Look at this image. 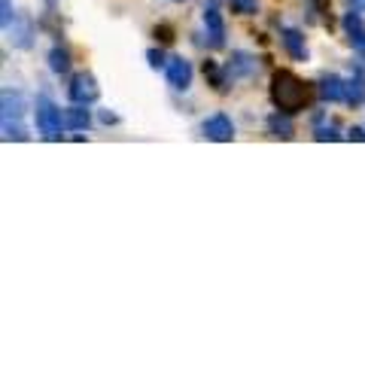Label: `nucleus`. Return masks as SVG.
Instances as JSON below:
<instances>
[{"instance_id":"1a4fd4ad","label":"nucleus","mask_w":365,"mask_h":365,"mask_svg":"<svg viewBox=\"0 0 365 365\" xmlns=\"http://www.w3.org/2000/svg\"><path fill=\"white\" fill-rule=\"evenodd\" d=\"M319 98L323 101H347V79L335 73L319 76Z\"/></svg>"},{"instance_id":"4468645a","label":"nucleus","mask_w":365,"mask_h":365,"mask_svg":"<svg viewBox=\"0 0 365 365\" xmlns=\"http://www.w3.org/2000/svg\"><path fill=\"white\" fill-rule=\"evenodd\" d=\"M34 43V25L28 16H19L13 21V46H19V49H31Z\"/></svg>"},{"instance_id":"b1692460","label":"nucleus","mask_w":365,"mask_h":365,"mask_svg":"<svg viewBox=\"0 0 365 365\" xmlns=\"http://www.w3.org/2000/svg\"><path fill=\"white\" fill-rule=\"evenodd\" d=\"M174 4H180V0H174Z\"/></svg>"},{"instance_id":"39448f33","label":"nucleus","mask_w":365,"mask_h":365,"mask_svg":"<svg viewBox=\"0 0 365 365\" xmlns=\"http://www.w3.org/2000/svg\"><path fill=\"white\" fill-rule=\"evenodd\" d=\"M165 73H168V86H170V88L186 91V88L192 86V64L182 58V55H174V58H168Z\"/></svg>"},{"instance_id":"7ed1b4c3","label":"nucleus","mask_w":365,"mask_h":365,"mask_svg":"<svg viewBox=\"0 0 365 365\" xmlns=\"http://www.w3.org/2000/svg\"><path fill=\"white\" fill-rule=\"evenodd\" d=\"M37 128L46 140H61L64 131V110H58L46 95L37 98Z\"/></svg>"},{"instance_id":"9b49d317","label":"nucleus","mask_w":365,"mask_h":365,"mask_svg":"<svg viewBox=\"0 0 365 365\" xmlns=\"http://www.w3.org/2000/svg\"><path fill=\"white\" fill-rule=\"evenodd\" d=\"M256 58L253 55H247V52H235L232 55V61L225 64V73L228 79H235V76H250V73H256Z\"/></svg>"},{"instance_id":"5701e85b","label":"nucleus","mask_w":365,"mask_h":365,"mask_svg":"<svg viewBox=\"0 0 365 365\" xmlns=\"http://www.w3.org/2000/svg\"><path fill=\"white\" fill-rule=\"evenodd\" d=\"M101 122L110 125V122H116V116H113V113H101Z\"/></svg>"},{"instance_id":"ddd939ff","label":"nucleus","mask_w":365,"mask_h":365,"mask_svg":"<svg viewBox=\"0 0 365 365\" xmlns=\"http://www.w3.org/2000/svg\"><path fill=\"white\" fill-rule=\"evenodd\" d=\"M88 122H91V116H88V110L83 104H73V107L64 110V128L67 131H86Z\"/></svg>"},{"instance_id":"f3484780","label":"nucleus","mask_w":365,"mask_h":365,"mask_svg":"<svg viewBox=\"0 0 365 365\" xmlns=\"http://www.w3.org/2000/svg\"><path fill=\"white\" fill-rule=\"evenodd\" d=\"M232 4L235 13H241V16H253L256 13V6H259V0H228Z\"/></svg>"},{"instance_id":"f257e3e1","label":"nucleus","mask_w":365,"mask_h":365,"mask_svg":"<svg viewBox=\"0 0 365 365\" xmlns=\"http://www.w3.org/2000/svg\"><path fill=\"white\" fill-rule=\"evenodd\" d=\"M307 98H311V91H307L304 79H299L292 71H274V76H271V101H274V107L289 113V116H295L299 110H304Z\"/></svg>"},{"instance_id":"6e6552de","label":"nucleus","mask_w":365,"mask_h":365,"mask_svg":"<svg viewBox=\"0 0 365 365\" xmlns=\"http://www.w3.org/2000/svg\"><path fill=\"white\" fill-rule=\"evenodd\" d=\"M204 28H207V37H210V49H222L225 46V21H222V13L216 6L204 9Z\"/></svg>"},{"instance_id":"412c9836","label":"nucleus","mask_w":365,"mask_h":365,"mask_svg":"<svg viewBox=\"0 0 365 365\" xmlns=\"http://www.w3.org/2000/svg\"><path fill=\"white\" fill-rule=\"evenodd\" d=\"M155 37H162L165 43H170V40H174V37H170V28H165V25H162V28H155Z\"/></svg>"},{"instance_id":"6ab92c4d","label":"nucleus","mask_w":365,"mask_h":365,"mask_svg":"<svg viewBox=\"0 0 365 365\" xmlns=\"http://www.w3.org/2000/svg\"><path fill=\"white\" fill-rule=\"evenodd\" d=\"M314 137H317V140H338V128H335V125H329V128H317L314 131Z\"/></svg>"},{"instance_id":"dca6fc26","label":"nucleus","mask_w":365,"mask_h":365,"mask_svg":"<svg viewBox=\"0 0 365 365\" xmlns=\"http://www.w3.org/2000/svg\"><path fill=\"white\" fill-rule=\"evenodd\" d=\"M365 101V76L356 73L347 79V104H362Z\"/></svg>"},{"instance_id":"2eb2a0df","label":"nucleus","mask_w":365,"mask_h":365,"mask_svg":"<svg viewBox=\"0 0 365 365\" xmlns=\"http://www.w3.org/2000/svg\"><path fill=\"white\" fill-rule=\"evenodd\" d=\"M49 71L58 73V76L71 71V52H67L64 46H52V52H49Z\"/></svg>"},{"instance_id":"a211bd4d","label":"nucleus","mask_w":365,"mask_h":365,"mask_svg":"<svg viewBox=\"0 0 365 365\" xmlns=\"http://www.w3.org/2000/svg\"><path fill=\"white\" fill-rule=\"evenodd\" d=\"M13 25V0H0V28L9 31Z\"/></svg>"},{"instance_id":"0eeeda50","label":"nucleus","mask_w":365,"mask_h":365,"mask_svg":"<svg viewBox=\"0 0 365 365\" xmlns=\"http://www.w3.org/2000/svg\"><path fill=\"white\" fill-rule=\"evenodd\" d=\"M341 25H344V34H347L350 46L365 58V21L359 16V9H350V13H344V21H341Z\"/></svg>"},{"instance_id":"4be33fe9","label":"nucleus","mask_w":365,"mask_h":365,"mask_svg":"<svg viewBox=\"0 0 365 365\" xmlns=\"http://www.w3.org/2000/svg\"><path fill=\"white\" fill-rule=\"evenodd\" d=\"M347 137H350V140H365V131L362 128H350Z\"/></svg>"},{"instance_id":"423d86ee","label":"nucleus","mask_w":365,"mask_h":365,"mask_svg":"<svg viewBox=\"0 0 365 365\" xmlns=\"http://www.w3.org/2000/svg\"><path fill=\"white\" fill-rule=\"evenodd\" d=\"M204 137L207 140H216V143H232L235 140V125L225 113H216V116L204 119Z\"/></svg>"},{"instance_id":"f8f14e48","label":"nucleus","mask_w":365,"mask_h":365,"mask_svg":"<svg viewBox=\"0 0 365 365\" xmlns=\"http://www.w3.org/2000/svg\"><path fill=\"white\" fill-rule=\"evenodd\" d=\"M268 131H271V137H280V140H292L295 125L289 119V113H283V110L271 113V116H268Z\"/></svg>"},{"instance_id":"9d476101","label":"nucleus","mask_w":365,"mask_h":365,"mask_svg":"<svg viewBox=\"0 0 365 365\" xmlns=\"http://www.w3.org/2000/svg\"><path fill=\"white\" fill-rule=\"evenodd\" d=\"M280 40H283V49L289 52V58H295V61H304L307 58V46H304V34L302 31L287 28V31L280 34Z\"/></svg>"},{"instance_id":"f03ea898","label":"nucleus","mask_w":365,"mask_h":365,"mask_svg":"<svg viewBox=\"0 0 365 365\" xmlns=\"http://www.w3.org/2000/svg\"><path fill=\"white\" fill-rule=\"evenodd\" d=\"M0 119H4V140H28V131L25 125H21V113H25V98L19 95V91H4L0 95Z\"/></svg>"},{"instance_id":"aec40b11","label":"nucleus","mask_w":365,"mask_h":365,"mask_svg":"<svg viewBox=\"0 0 365 365\" xmlns=\"http://www.w3.org/2000/svg\"><path fill=\"white\" fill-rule=\"evenodd\" d=\"M146 58H150V64L155 67V71H158V67H165L168 61H165V55L162 52H155V49H150V55H146Z\"/></svg>"},{"instance_id":"20e7f679","label":"nucleus","mask_w":365,"mask_h":365,"mask_svg":"<svg viewBox=\"0 0 365 365\" xmlns=\"http://www.w3.org/2000/svg\"><path fill=\"white\" fill-rule=\"evenodd\" d=\"M67 95H71V101L73 104H83V107H88V104H95V101L101 98V88H98V79L91 76V73H76L73 79H71V88H67Z\"/></svg>"}]
</instances>
